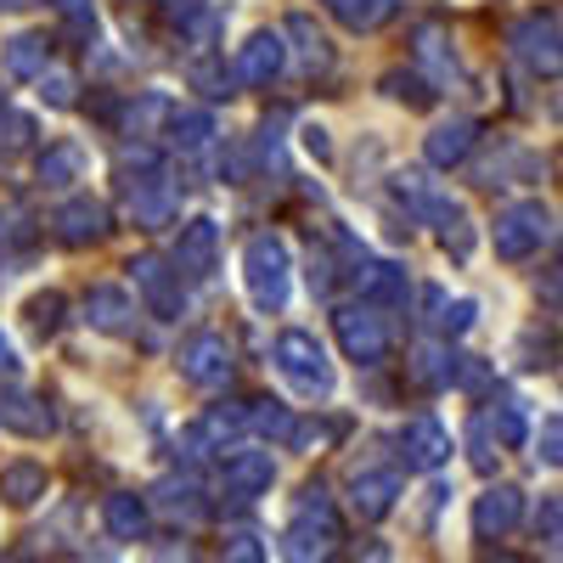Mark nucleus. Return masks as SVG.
Here are the masks:
<instances>
[{
    "mask_svg": "<svg viewBox=\"0 0 563 563\" xmlns=\"http://www.w3.org/2000/svg\"><path fill=\"white\" fill-rule=\"evenodd\" d=\"M333 541H339V525H333V507H327V490L310 485L299 519L288 525V536H282V558L288 563H327Z\"/></svg>",
    "mask_w": 563,
    "mask_h": 563,
    "instance_id": "f257e3e1",
    "label": "nucleus"
},
{
    "mask_svg": "<svg viewBox=\"0 0 563 563\" xmlns=\"http://www.w3.org/2000/svg\"><path fill=\"white\" fill-rule=\"evenodd\" d=\"M0 429L45 434V429H52V417H45V406H40V400H29V395H7V400H0Z\"/></svg>",
    "mask_w": 563,
    "mask_h": 563,
    "instance_id": "9b49d317",
    "label": "nucleus"
},
{
    "mask_svg": "<svg viewBox=\"0 0 563 563\" xmlns=\"http://www.w3.org/2000/svg\"><path fill=\"white\" fill-rule=\"evenodd\" d=\"M63 220H68V238H97V225H102V209H85V203H79V209H68Z\"/></svg>",
    "mask_w": 563,
    "mask_h": 563,
    "instance_id": "f3484780",
    "label": "nucleus"
},
{
    "mask_svg": "<svg viewBox=\"0 0 563 563\" xmlns=\"http://www.w3.org/2000/svg\"><path fill=\"white\" fill-rule=\"evenodd\" d=\"M0 366H12V350H7V339H0Z\"/></svg>",
    "mask_w": 563,
    "mask_h": 563,
    "instance_id": "412c9836",
    "label": "nucleus"
},
{
    "mask_svg": "<svg viewBox=\"0 0 563 563\" xmlns=\"http://www.w3.org/2000/svg\"><path fill=\"white\" fill-rule=\"evenodd\" d=\"M192 496H198L192 485H175V479H169V485L158 490V501H164L169 512H186V519H198V501H192Z\"/></svg>",
    "mask_w": 563,
    "mask_h": 563,
    "instance_id": "dca6fc26",
    "label": "nucleus"
},
{
    "mask_svg": "<svg viewBox=\"0 0 563 563\" xmlns=\"http://www.w3.org/2000/svg\"><path fill=\"white\" fill-rule=\"evenodd\" d=\"M271 485V456L265 451H238V456H225V496H260Z\"/></svg>",
    "mask_w": 563,
    "mask_h": 563,
    "instance_id": "423d86ee",
    "label": "nucleus"
},
{
    "mask_svg": "<svg viewBox=\"0 0 563 563\" xmlns=\"http://www.w3.org/2000/svg\"><path fill=\"white\" fill-rule=\"evenodd\" d=\"M276 361H282V372H288V378H294L305 395H327V384H333V372H327L316 339H305V333H282Z\"/></svg>",
    "mask_w": 563,
    "mask_h": 563,
    "instance_id": "f03ea898",
    "label": "nucleus"
},
{
    "mask_svg": "<svg viewBox=\"0 0 563 563\" xmlns=\"http://www.w3.org/2000/svg\"><path fill=\"white\" fill-rule=\"evenodd\" d=\"M395 496H400L395 474H355V485H350V501H355L361 519H384V512L395 507Z\"/></svg>",
    "mask_w": 563,
    "mask_h": 563,
    "instance_id": "0eeeda50",
    "label": "nucleus"
},
{
    "mask_svg": "<svg viewBox=\"0 0 563 563\" xmlns=\"http://www.w3.org/2000/svg\"><path fill=\"white\" fill-rule=\"evenodd\" d=\"M0 490H7V501H34V496H45V474L34 462H18V467H7V479H0Z\"/></svg>",
    "mask_w": 563,
    "mask_h": 563,
    "instance_id": "ddd939ff",
    "label": "nucleus"
},
{
    "mask_svg": "<svg viewBox=\"0 0 563 563\" xmlns=\"http://www.w3.org/2000/svg\"><path fill=\"white\" fill-rule=\"evenodd\" d=\"M490 563H519V558H490Z\"/></svg>",
    "mask_w": 563,
    "mask_h": 563,
    "instance_id": "4be33fe9",
    "label": "nucleus"
},
{
    "mask_svg": "<svg viewBox=\"0 0 563 563\" xmlns=\"http://www.w3.org/2000/svg\"><path fill=\"white\" fill-rule=\"evenodd\" d=\"M45 63V45L40 40H18V52H12V74H34Z\"/></svg>",
    "mask_w": 563,
    "mask_h": 563,
    "instance_id": "a211bd4d",
    "label": "nucleus"
},
{
    "mask_svg": "<svg viewBox=\"0 0 563 563\" xmlns=\"http://www.w3.org/2000/svg\"><path fill=\"white\" fill-rule=\"evenodd\" d=\"M249 276H254V299L260 305H282V294H288V254H282L276 238H260L249 249Z\"/></svg>",
    "mask_w": 563,
    "mask_h": 563,
    "instance_id": "7ed1b4c3",
    "label": "nucleus"
},
{
    "mask_svg": "<svg viewBox=\"0 0 563 563\" xmlns=\"http://www.w3.org/2000/svg\"><path fill=\"white\" fill-rule=\"evenodd\" d=\"M541 231H547V214L541 209H512L501 220V231H496V243H501V254H525V249L541 243Z\"/></svg>",
    "mask_w": 563,
    "mask_h": 563,
    "instance_id": "6e6552de",
    "label": "nucleus"
},
{
    "mask_svg": "<svg viewBox=\"0 0 563 563\" xmlns=\"http://www.w3.org/2000/svg\"><path fill=\"white\" fill-rule=\"evenodd\" d=\"M180 361H186V378L192 384H220L225 378V344L220 339H192Z\"/></svg>",
    "mask_w": 563,
    "mask_h": 563,
    "instance_id": "9d476101",
    "label": "nucleus"
},
{
    "mask_svg": "<svg viewBox=\"0 0 563 563\" xmlns=\"http://www.w3.org/2000/svg\"><path fill=\"white\" fill-rule=\"evenodd\" d=\"M519 519H525V496L512 490V485L485 490V496H479V507H474V530H479V536H507Z\"/></svg>",
    "mask_w": 563,
    "mask_h": 563,
    "instance_id": "39448f33",
    "label": "nucleus"
},
{
    "mask_svg": "<svg viewBox=\"0 0 563 563\" xmlns=\"http://www.w3.org/2000/svg\"><path fill=\"white\" fill-rule=\"evenodd\" d=\"M400 456H406V467H422V474H429V467H440L451 456V434L440 429L434 417H417L411 429L400 434Z\"/></svg>",
    "mask_w": 563,
    "mask_h": 563,
    "instance_id": "20e7f679",
    "label": "nucleus"
},
{
    "mask_svg": "<svg viewBox=\"0 0 563 563\" xmlns=\"http://www.w3.org/2000/svg\"><path fill=\"white\" fill-rule=\"evenodd\" d=\"M276 63H282V45L276 40H254V52L243 57V79H265V74H276Z\"/></svg>",
    "mask_w": 563,
    "mask_h": 563,
    "instance_id": "4468645a",
    "label": "nucleus"
},
{
    "mask_svg": "<svg viewBox=\"0 0 563 563\" xmlns=\"http://www.w3.org/2000/svg\"><path fill=\"white\" fill-rule=\"evenodd\" d=\"M389 12V0H344V18L350 23H378Z\"/></svg>",
    "mask_w": 563,
    "mask_h": 563,
    "instance_id": "6ab92c4d",
    "label": "nucleus"
},
{
    "mask_svg": "<svg viewBox=\"0 0 563 563\" xmlns=\"http://www.w3.org/2000/svg\"><path fill=\"white\" fill-rule=\"evenodd\" d=\"M339 333H344V350L355 355V361H378L384 355V327L372 321V316H339Z\"/></svg>",
    "mask_w": 563,
    "mask_h": 563,
    "instance_id": "1a4fd4ad",
    "label": "nucleus"
},
{
    "mask_svg": "<svg viewBox=\"0 0 563 563\" xmlns=\"http://www.w3.org/2000/svg\"><path fill=\"white\" fill-rule=\"evenodd\" d=\"M108 530L119 541H141V530H147V507H141V496H108Z\"/></svg>",
    "mask_w": 563,
    "mask_h": 563,
    "instance_id": "f8f14e48",
    "label": "nucleus"
},
{
    "mask_svg": "<svg viewBox=\"0 0 563 563\" xmlns=\"http://www.w3.org/2000/svg\"><path fill=\"white\" fill-rule=\"evenodd\" d=\"M225 563H265V552L254 536H238V541H225Z\"/></svg>",
    "mask_w": 563,
    "mask_h": 563,
    "instance_id": "aec40b11",
    "label": "nucleus"
},
{
    "mask_svg": "<svg viewBox=\"0 0 563 563\" xmlns=\"http://www.w3.org/2000/svg\"><path fill=\"white\" fill-rule=\"evenodd\" d=\"M429 153H434V164H451V158H462V153H467V124H456V130H440Z\"/></svg>",
    "mask_w": 563,
    "mask_h": 563,
    "instance_id": "2eb2a0df",
    "label": "nucleus"
}]
</instances>
